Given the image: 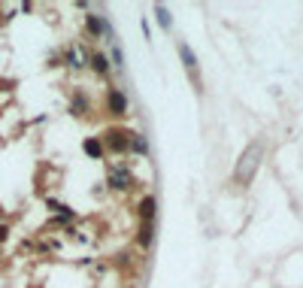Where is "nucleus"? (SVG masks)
<instances>
[{
  "label": "nucleus",
  "instance_id": "obj_1",
  "mask_svg": "<svg viewBox=\"0 0 303 288\" xmlns=\"http://www.w3.org/2000/svg\"><path fill=\"white\" fill-rule=\"evenodd\" d=\"M261 152H264V149H261V143H252V146L246 149V155L240 158V164H237V173H234V179H237V182H243V185H246V182H249V179L255 176Z\"/></svg>",
  "mask_w": 303,
  "mask_h": 288
},
{
  "label": "nucleus",
  "instance_id": "obj_2",
  "mask_svg": "<svg viewBox=\"0 0 303 288\" xmlns=\"http://www.w3.org/2000/svg\"><path fill=\"white\" fill-rule=\"evenodd\" d=\"M179 58H182L185 70H188L191 76H197V58L191 55V49H188V46H179Z\"/></svg>",
  "mask_w": 303,
  "mask_h": 288
},
{
  "label": "nucleus",
  "instance_id": "obj_3",
  "mask_svg": "<svg viewBox=\"0 0 303 288\" xmlns=\"http://www.w3.org/2000/svg\"><path fill=\"white\" fill-rule=\"evenodd\" d=\"M109 109L112 112H124L127 109V97L121 91H109Z\"/></svg>",
  "mask_w": 303,
  "mask_h": 288
},
{
  "label": "nucleus",
  "instance_id": "obj_4",
  "mask_svg": "<svg viewBox=\"0 0 303 288\" xmlns=\"http://www.w3.org/2000/svg\"><path fill=\"white\" fill-rule=\"evenodd\" d=\"M140 213H143L146 222H152V219H155V197H146V200L140 203Z\"/></svg>",
  "mask_w": 303,
  "mask_h": 288
},
{
  "label": "nucleus",
  "instance_id": "obj_5",
  "mask_svg": "<svg viewBox=\"0 0 303 288\" xmlns=\"http://www.w3.org/2000/svg\"><path fill=\"white\" fill-rule=\"evenodd\" d=\"M109 185H112V188H124V185H127V173L112 170V173H109Z\"/></svg>",
  "mask_w": 303,
  "mask_h": 288
},
{
  "label": "nucleus",
  "instance_id": "obj_6",
  "mask_svg": "<svg viewBox=\"0 0 303 288\" xmlns=\"http://www.w3.org/2000/svg\"><path fill=\"white\" fill-rule=\"evenodd\" d=\"M91 67H94L97 73H106V70H109V64H106L103 55H91Z\"/></svg>",
  "mask_w": 303,
  "mask_h": 288
},
{
  "label": "nucleus",
  "instance_id": "obj_7",
  "mask_svg": "<svg viewBox=\"0 0 303 288\" xmlns=\"http://www.w3.org/2000/svg\"><path fill=\"white\" fill-rule=\"evenodd\" d=\"M155 15H158V24H161V27H170V15H167L164 6H155Z\"/></svg>",
  "mask_w": 303,
  "mask_h": 288
},
{
  "label": "nucleus",
  "instance_id": "obj_8",
  "mask_svg": "<svg viewBox=\"0 0 303 288\" xmlns=\"http://www.w3.org/2000/svg\"><path fill=\"white\" fill-rule=\"evenodd\" d=\"M88 30H91V33H100V30H103V21L94 18V15H88Z\"/></svg>",
  "mask_w": 303,
  "mask_h": 288
},
{
  "label": "nucleus",
  "instance_id": "obj_9",
  "mask_svg": "<svg viewBox=\"0 0 303 288\" xmlns=\"http://www.w3.org/2000/svg\"><path fill=\"white\" fill-rule=\"evenodd\" d=\"M85 152H88V155H100L103 149H100V143H94V140H88V143H85Z\"/></svg>",
  "mask_w": 303,
  "mask_h": 288
},
{
  "label": "nucleus",
  "instance_id": "obj_10",
  "mask_svg": "<svg viewBox=\"0 0 303 288\" xmlns=\"http://www.w3.org/2000/svg\"><path fill=\"white\" fill-rule=\"evenodd\" d=\"M140 243H143V246H149V243H152V228H143V234H140Z\"/></svg>",
  "mask_w": 303,
  "mask_h": 288
},
{
  "label": "nucleus",
  "instance_id": "obj_11",
  "mask_svg": "<svg viewBox=\"0 0 303 288\" xmlns=\"http://www.w3.org/2000/svg\"><path fill=\"white\" fill-rule=\"evenodd\" d=\"M134 149H137V152H149V146H146V140H134Z\"/></svg>",
  "mask_w": 303,
  "mask_h": 288
},
{
  "label": "nucleus",
  "instance_id": "obj_12",
  "mask_svg": "<svg viewBox=\"0 0 303 288\" xmlns=\"http://www.w3.org/2000/svg\"><path fill=\"white\" fill-rule=\"evenodd\" d=\"M109 143H112L115 149H124V140H118V134H112V140H109Z\"/></svg>",
  "mask_w": 303,
  "mask_h": 288
}]
</instances>
